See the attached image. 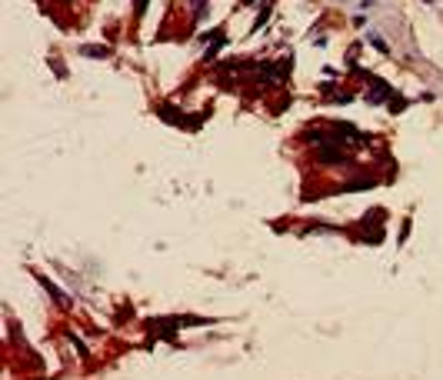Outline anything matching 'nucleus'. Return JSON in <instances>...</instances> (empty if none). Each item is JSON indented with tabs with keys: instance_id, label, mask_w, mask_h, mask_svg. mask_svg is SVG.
Segmentation results:
<instances>
[{
	"instance_id": "f257e3e1",
	"label": "nucleus",
	"mask_w": 443,
	"mask_h": 380,
	"mask_svg": "<svg viewBox=\"0 0 443 380\" xmlns=\"http://www.w3.org/2000/svg\"><path fill=\"white\" fill-rule=\"evenodd\" d=\"M80 54H84V57H107L110 50H107V47H80Z\"/></svg>"
},
{
	"instance_id": "f03ea898",
	"label": "nucleus",
	"mask_w": 443,
	"mask_h": 380,
	"mask_svg": "<svg viewBox=\"0 0 443 380\" xmlns=\"http://www.w3.org/2000/svg\"><path fill=\"white\" fill-rule=\"evenodd\" d=\"M367 37H370V43H373V47H377L380 54H390V47H387V43H383L380 37H377V34H367Z\"/></svg>"
},
{
	"instance_id": "7ed1b4c3",
	"label": "nucleus",
	"mask_w": 443,
	"mask_h": 380,
	"mask_svg": "<svg viewBox=\"0 0 443 380\" xmlns=\"http://www.w3.org/2000/svg\"><path fill=\"white\" fill-rule=\"evenodd\" d=\"M43 284H47V290H50V297H54L57 304H67V297H63V294H60V290H57V287L50 284V280H43Z\"/></svg>"
},
{
	"instance_id": "20e7f679",
	"label": "nucleus",
	"mask_w": 443,
	"mask_h": 380,
	"mask_svg": "<svg viewBox=\"0 0 443 380\" xmlns=\"http://www.w3.org/2000/svg\"><path fill=\"white\" fill-rule=\"evenodd\" d=\"M147 10V0H137V14H144Z\"/></svg>"
}]
</instances>
